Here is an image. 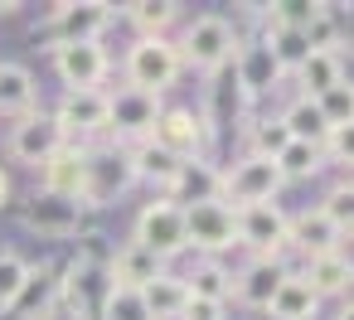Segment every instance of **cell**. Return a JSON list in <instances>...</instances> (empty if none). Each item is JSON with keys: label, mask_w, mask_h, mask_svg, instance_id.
<instances>
[{"label": "cell", "mask_w": 354, "mask_h": 320, "mask_svg": "<svg viewBox=\"0 0 354 320\" xmlns=\"http://www.w3.org/2000/svg\"><path fill=\"white\" fill-rule=\"evenodd\" d=\"M54 68L68 83V93H78V88H102L112 59L102 44H54Z\"/></svg>", "instance_id": "obj_14"}, {"label": "cell", "mask_w": 354, "mask_h": 320, "mask_svg": "<svg viewBox=\"0 0 354 320\" xmlns=\"http://www.w3.org/2000/svg\"><path fill=\"white\" fill-rule=\"evenodd\" d=\"M267 315H272V320H315V315H320V296L291 272V276L277 286V296L267 301Z\"/></svg>", "instance_id": "obj_26"}, {"label": "cell", "mask_w": 354, "mask_h": 320, "mask_svg": "<svg viewBox=\"0 0 354 320\" xmlns=\"http://www.w3.org/2000/svg\"><path fill=\"white\" fill-rule=\"evenodd\" d=\"M35 112V73L25 64H0V117Z\"/></svg>", "instance_id": "obj_27"}, {"label": "cell", "mask_w": 354, "mask_h": 320, "mask_svg": "<svg viewBox=\"0 0 354 320\" xmlns=\"http://www.w3.org/2000/svg\"><path fill=\"white\" fill-rule=\"evenodd\" d=\"M291 78L301 83V97L315 102L320 93H330L335 83H344V54H339V49H310Z\"/></svg>", "instance_id": "obj_23"}, {"label": "cell", "mask_w": 354, "mask_h": 320, "mask_svg": "<svg viewBox=\"0 0 354 320\" xmlns=\"http://www.w3.org/2000/svg\"><path fill=\"white\" fill-rule=\"evenodd\" d=\"M185 286H189V296H199V301H228L233 296V272L218 262V257H204L189 276H185Z\"/></svg>", "instance_id": "obj_30"}, {"label": "cell", "mask_w": 354, "mask_h": 320, "mask_svg": "<svg viewBox=\"0 0 354 320\" xmlns=\"http://www.w3.org/2000/svg\"><path fill=\"white\" fill-rule=\"evenodd\" d=\"M136 247H146L156 262H170L180 257L189 243H185V209H175L170 199H151L141 214H136V233H131Z\"/></svg>", "instance_id": "obj_6"}, {"label": "cell", "mask_w": 354, "mask_h": 320, "mask_svg": "<svg viewBox=\"0 0 354 320\" xmlns=\"http://www.w3.org/2000/svg\"><path fill=\"white\" fill-rule=\"evenodd\" d=\"M44 189L64 194V199H83L88 204V146L68 141L49 165H44Z\"/></svg>", "instance_id": "obj_18"}, {"label": "cell", "mask_w": 354, "mask_h": 320, "mask_svg": "<svg viewBox=\"0 0 354 320\" xmlns=\"http://www.w3.org/2000/svg\"><path fill=\"white\" fill-rule=\"evenodd\" d=\"M64 146H68V131L59 126L54 112H39V107H35L30 117H20L15 131H10V156H15L20 165H35V170H44Z\"/></svg>", "instance_id": "obj_8"}, {"label": "cell", "mask_w": 354, "mask_h": 320, "mask_svg": "<svg viewBox=\"0 0 354 320\" xmlns=\"http://www.w3.org/2000/svg\"><path fill=\"white\" fill-rule=\"evenodd\" d=\"M281 170L267 156H243L228 170H218V199L228 209H248V204H272L281 194Z\"/></svg>", "instance_id": "obj_2"}, {"label": "cell", "mask_w": 354, "mask_h": 320, "mask_svg": "<svg viewBox=\"0 0 354 320\" xmlns=\"http://www.w3.org/2000/svg\"><path fill=\"white\" fill-rule=\"evenodd\" d=\"M281 126H286L291 141H310V146H325V136H330V126H325V117L315 112L310 97H296V102L281 112Z\"/></svg>", "instance_id": "obj_31"}, {"label": "cell", "mask_w": 354, "mask_h": 320, "mask_svg": "<svg viewBox=\"0 0 354 320\" xmlns=\"http://www.w3.org/2000/svg\"><path fill=\"white\" fill-rule=\"evenodd\" d=\"M165 199H170L175 209H189V204H209V199H218V165L204 160V156H199V160H180V170H175Z\"/></svg>", "instance_id": "obj_19"}, {"label": "cell", "mask_w": 354, "mask_h": 320, "mask_svg": "<svg viewBox=\"0 0 354 320\" xmlns=\"http://www.w3.org/2000/svg\"><path fill=\"white\" fill-rule=\"evenodd\" d=\"M335 228H339V238H349L354 233V180H339V185H330L325 189V199L315 204Z\"/></svg>", "instance_id": "obj_35"}, {"label": "cell", "mask_w": 354, "mask_h": 320, "mask_svg": "<svg viewBox=\"0 0 354 320\" xmlns=\"http://www.w3.org/2000/svg\"><path fill=\"white\" fill-rule=\"evenodd\" d=\"M83 199H64V194H49V189H39L30 204H25V228L30 233H39V238H73L78 228H83Z\"/></svg>", "instance_id": "obj_12"}, {"label": "cell", "mask_w": 354, "mask_h": 320, "mask_svg": "<svg viewBox=\"0 0 354 320\" xmlns=\"http://www.w3.org/2000/svg\"><path fill=\"white\" fill-rule=\"evenodd\" d=\"M10 315L15 320H54L59 315V276H54L49 262L44 267H30V281H25L20 301L10 305Z\"/></svg>", "instance_id": "obj_22"}, {"label": "cell", "mask_w": 354, "mask_h": 320, "mask_svg": "<svg viewBox=\"0 0 354 320\" xmlns=\"http://www.w3.org/2000/svg\"><path fill=\"white\" fill-rule=\"evenodd\" d=\"M243 107H248V88L238 83V73H233V64L228 68H218V73H209V88H204V122H209V131H218V126H228V122H238L243 117Z\"/></svg>", "instance_id": "obj_16"}, {"label": "cell", "mask_w": 354, "mask_h": 320, "mask_svg": "<svg viewBox=\"0 0 354 320\" xmlns=\"http://www.w3.org/2000/svg\"><path fill=\"white\" fill-rule=\"evenodd\" d=\"M291 272L281 267V257H252L238 276H233V296L243 301V305H252V310H267V301L277 296V286L286 281Z\"/></svg>", "instance_id": "obj_20"}, {"label": "cell", "mask_w": 354, "mask_h": 320, "mask_svg": "<svg viewBox=\"0 0 354 320\" xmlns=\"http://www.w3.org/2000/svg\"><path fill=\"white\" fill-rule=\"evenodd\" d=\"M107 272H112V281L117 286H151L160 272H165V262H156L146 247H136V243H127V247H117L112 257H107Z\"/></svg>", "instance_id": "obj_25"}, {"label": "cell", "mask_w": 354, "mask_h": 320, "mask_svg": "<svg viewBox=\"0 0 354 320\" xmlns=\"http://www.w3.org/2000/svg\"><path fill=\"white\" fill-rule=\"evenodd\" d=\"M335 320H354V301H349V305H339V315H335Z\"/></svg>", "instance_id": "obj_45"}, {"label": "cell", "mask_w": 354, "mask_h": 320, "mask_svg": "<svg viewBox=\"0 0 354 320\" xmlns=\"http://www.w3.org/2000/svg\"><path fill=\"white\" fill-rule=\"evenodd\" d=\"M30 281V262L20 252H0V310H10Z\"/></svg>", "instance_id": "obj_39"}, {"label": "cell", "mask_w": 354, "mask_h": 320, "mask_svg": "<svg viewBox=\"0 0 354 320\" xmlns=\"http://www.w3.org/2000/svg\"><path fill=\"white\" fill-rule=\"evenodd\" d=\"M325 165L354 170V122H344V126H335V131L325 136Z\"/></svg>", "instance_id": "obj_41"}, {"label": "cell", "mask_w": 354, "mask_h": 320, "mask_svg": "<svg viewBox=\"0 0 354 320\" xmlns=\"http://www.w3.org/2000/svg\"><path fill=\"white\" fill-rule=\"evenodd\" d=\"M180 64L185 68H199V73H218L233 64L238 54V30L223 20V15H194L180 35Z\"/></svg>", "instance_id": "obj_1"}, {"label": "cell", "mask_w": 354, "mask_h": 320, "mask_svg": "<svg viewBox=\"0 0 354 320\" xmlns=\"http://www.w3.org/2000/svg\"><path fill=\"white\" fill-rule=\"evenodd\" d=\"M185 243L199 247L204 257H218L228 247H238V218L223 199H209V204H189L185 209Z\"/></svg>", "instance_id": "obj_9"}, {"label": "cell", "mask_w": 354, "mask_h": 320, "mask_svg": "<svg viewBox=\"0 0 354 320\" xmlns=\"http://www.w3.org/2000/svg\"><path fill=\"white\" fill-rule=\"evenodd\" d=\"M127 156H131V180L156 185V189H170L175 170H180V160H175L170 151H160L156 141H141V146H131Z\"/></svg>", "instance_id": "obj_28"}, {"label": "cell", "mask_w": 354, "mask_h": 320, "mask_svg": "<svg viewBox=\"0 0 354 320\" xmlns=\"http://www.w3.org/2000/svg\"><path fill=\"white\" fill-rule=\"evenodd\" d=\"M107 291H112V272H107V262H97L93 252L73 257V262L64 267V276H59V305L68 310V320H97Z\"/></svg>", "instance_id": "obj_3"}, {"label": "cell", "mask_w": 354, "mask_h": 320, "mask_svg": "<svg viewBox=\"0 0 354 320\" xmlns=\"http://www.w3.org/2000/svg\"><path fill=\"white\" fill-rule=\"evenodd\" d=\"M344 238H339V228L320 214V209H301V214H286V247H296L306 262L310 257H325V252H335Z\"/></svg>", "instance_id": "obj_15"}, {"label": "cell", "mask_w": 354, "mask_h": 320, "mask_svg": "<svg viewBox=\"0 0 354 320\" xmlns=\"http://www.w3.org/2000/svg\"><path fill=\"white\" fill-rule=\"evenodd\" d=\"M339 252H344V262L354 267V233H349V243H339Z\"/></svg>", "instance_id": "obj_44"}, {"label": "cell", "mask_w": 354, "mask_h": 320, "mask_svg": "<svg viewBox=\"0 0 354 320\" xmlns=\"http://www.w3.org/2000/svg\"><path fill=\"white\" fill-rule=\"evenodd\" d=\"M325 6H315V0H286V6H267L262 10V25L267 30H306Z\"/></svg>", "instance_id": "obj_37"}, {"label": "cell", "mask_w": 354, "mask_h": 320, "mask_svg": "<svg viewBox=\"0 0 354 320\" xmlns=\"http://www.w3.org/2000/svg\"><path fill=\"white\" fill-rule=\"evenodd\" d=\"M97 320H151V310H146V301H141L136 286H117V281H112V291H107Z\"/></svg>", "instance_id": "obj_36"}, {"label": "cell", "mask_w": 354, "mask_h": 320, "mask_svg": "<svg viewBox=\"0 0 354 320\" xmlns=\"http://www.w3.org/2000/svg\"><path fill=\"white\" fill-rule=\"evenodd\" d=\"M151 141L160 151H170L175 160H199L209 151L214 131H209V122H204L199 107H160V117L151 126Z\"/></svg>", "instance_id": "obj_5"}, {"label": "cell", "mask_w": 354, "mask_h": 320, "mask_svg": "<svg viewBox=\"0 0 354 320\" xmlns=\"http://www.w3.org/2000/svg\"><path fill=\"white\" fill-rule=\"evenodd\" d=\"M131 180V156L127 151H93L88 146V204H107L117 199Z\"/></svg>", "instance_id": "obj_17"}, {"label": "cell", "mask_w": 354, "mask_h": 320, "mask_svg": "<svg viewBox=\"0 0 354 320\" xmlns=\"http://www.w3.org/2000/svg\"><path fill=\"white\" fill-rule=\"evenodd\" d=\"M238 218V243L252 247L257 257H281L286 252V209L272 199V204H248V209H233Z\"/></svg>", "instance_id": "obj_10"}, {"label": "cell", "mask_w": 354, "mask_h": 320, "mask_svg": "<svg viewBox=\"0 0 354 320\" xmlns=\"http://www.w3.org/2000/svg\"><path fill=\"white\" fill-rule=\"evenodd\" d=\"M54 117L68 131V141H78V146L88 136H107V88H78V93L64 88V102Z\"/></svg>", "instance_id": "obj_11"}, {"label": "cell", "mask_w": 354, "mask_h": 320, "mask_svg": "<svg viewBox=\"0 0 354 320\" xmlns=\"http://www.w3.org/2000/svg\"><path fill=\"white\" fill-rule=\"evenodd\" d=\"M315 112L325 117V126L335 131V126H344V122H354V83L344 78V83H335L330 93H320L315 97Z\"/></svg>", "instance_id": "obj_38"}, {"label": "cell", "mask_w": 354, "mask_h": 320, "mask_svg": "<svg viewBox=\"0 0 354 320\" xmlns=\"http://www.w3.org/2000/svg\"><path fill=\"white\" fill-rule=\"evenodd\" d=\"M277 170H281V180H286V185H291V180H310V175H320V170H325V146L286 141V146H281V156H277Z\"/></svg>", "instance_id": "obj_32"}, {"label": "cell", "mask_w": 354, "mask_h": 320, "mask_svg": "<svg viewBox=\"0 0 354 320\" xmlns=\"http://www.w3.org/2000/svg\"><path fill=\"white\" fill-rule=\"evenodd\" d=\"M185 73L180 64V49L175 39H136L127 49V88H141V93H165L175 88V78Z\"/></svg>", "instance_id": "obj_4"}, {"label": "cell", "mask_w": 354, "mask_h": 320, "mask_svg": "<svg viewBox=\"0 0 354 320\" xmlns=\"http://www.w3.org/2000/svg\"><path fill=\"white\" fill-rule=\"evenodd\" d=\"M156 117H160V97L156 93H141V88H127V83L117 93H107V136L141 146V141H151Z\"/></svg>", "instance_id": "obj_7"}, {"label": "cell", "mask_w": 354, "mask_h": 320, "mask_svg": "<svg viewBox=\"0 0 354 320\" xmlns=\"http://www.w3.org/2000/svg\"><path fill=\"white\" fill-rule=\"evenodd\" d=\"M107 25H112V6H102V0H68L49 20L54 44H97Z\"/></svg>", "instance_id": "obj_13"}, {"label": "cell", "mask_w": 354, "mask_h": 320, "mask_svg": "<svg viewBox=\"0 0 354 320\" xmlns=\"http://www.w3.org/2000/svg\"><path fill=\"white\" fill-rule=\"evenodd\" d=\"M262 44L272 49V59H277V68H281V73H296V68H301V59L310 54V44H306V35H301V30H262Z\"/></svg>", "instance_id": "obj_34"}, {"label": "cell", "mask_w": 354, "mask_h": 320, "mask_svg": "<svg viewBox=\"0 0 354 320\" xmlns=\"http://www.w3.org/2000/svg\"><path fill=\"white\" fill-rule=\"evenodd\" d=\"M286 141H291V136H286L281 117H262V122H252V151H248V156H267V160H277Z\"/></svg>", "instance_id": "obj_40"}, {"label": "cell", "mask_w": 354, "mask_h": 320, "mask_svg": "<svg viewBox=\"0 0 354 320\" xmlns=\"http://www.w3.org/2000/svg\"><path fill=\"white\" fill-rule=\"evenodd\" d=\"M6 199H10V175L0 170V209H6Z\"/></svg>", "instance_id": "obj_43"}, {"label": "cell", "mask_w": 354, "mask_h": 320, "mask_svg": "<svg viewBox=\"0 0 354 320\" xmlns=\"http://www.w3.org/2000/svg\"><path fill=\"white\" fill-rule=\"evenodd\" d=\"M233 73H238V83L248 88V97H257V93H267V88H277L286 73L277 68V59H272V49L262 44V39H238V54H233Z\"/></svg>", "instance_id": "obj_21"}, {"label": "cell", "mask_w": 354, "mask_h": 320, "mask_svg": "<svg viewBox=\"0 0 354 320\" xmlns=\"http://www.w3.org/2000/svg\"><path fill=\"white\" fill-rule=\"evenodd\" d=\"M141 301H146L151 320H180V310H185V301H189V286H185V276L160 272L151 286H141Z\"/></svg>", "instance_id": "obj_29"}, {"label": "cell", "mask_w": 354, "mask_h": 320, "mask_svg": "<svg viewBox=\"0 0 354 320\" xmlns=\"http://www.w3.org/2000/svg\"><path fill=\"white\" fill-rule=\"evenodd\" d=\"M296 276H301L320 301H325V296H349V291H354V267L344 262V252H339V247H335V252H325V257H310V262H306V272H296Z\"/></svg>", "instance_id": "obj_24"}, {"label": "cell", "mask_w": 354, "mask_h": 320, "mask_svg": "<svg viewBox=\"0 0 354 320\" xmlns=\"http://www.w3.org/2000/svg\"><path fill=\"white\" fill-rule=\"evenodd\" d=\"M180 320H223V305H218V301H199V296H189L185 310H180Z\"/></svg>", "instance_id": "obj_42"}, {"label": "cell", "mask_w": 354, "mask_h": 320, "mask_svg": "<svg viewBox=\"0 0 354 320\" xmlns=\"http://www.w3.org/2000/svg\"><path fill=\"white\" fill-rule=\"evenodd\" d=\"M127 20L141 30L136 39H165V30L180 20V10L170 0H141V6H127Z\"/></svg>", "instance_id": "obj_33"}]
</instances>
